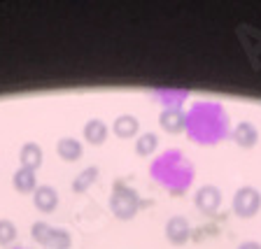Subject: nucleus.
Listing matches in <instances>:
<instances>
[{
  "label": "nucleus",
  "mask_w": 261,
  "mask_h": 249,
  "mask_svg": "<svg viewBox=\"0 0 261 249\" xmlns=\"http://www.w3.org/2000/svg\"><path fill=\"white\" fill-rule=\"evenodd\" d=\"M96 179H98V168L96 165H89V168H84L75 179H72V191H75V193H84Z\"/></svg>",
  "instance_id": "f8f14e48"
},
{
  "label": "nucleus",
  "mask_w": 261,
  "mask_h": 249,
  "mask_svg": "<svg viewBox=\"0 0 261 249\" xmlns=\"http://www.w3.org/2000/svg\"><path fill=\"white\" fill-rule=\"evenodd\" d=\"M185 124H187V114L185 109L179 107H166L159 112V126H161L166 133H173V135H177V133H182L185 130Z\"/></svg>",
  "instance_id": "39448f33"
},
{
  "label": "nucleus",
  "mask_w": 261,
  "mask_h": 249,
  "mask_svg": "<svg viewBox=\"0 0 261 249\" xmlns=\"http://www.w3.org/2000/svg\"><path fill=\"white\" fill-rule=\"evenodd\" d=\"M112 133L119 140H130V137H138L140 133V121L133 114H119L117 119L112 121Z\"/></svg>",
  "instance_id": "423d86ee"
},
{
  "label": "nucleus",
  "mask_w": 261,
  "mask_h": 249,
  "mask_svg": "<svg viewBox=\"0 0 261 249\" xmlns=\"http://www.w3.org/2000/svg\"><path fill=\"white\" fill-rule=\"evenodd\" d=\"M222 205V193H219L217 186L205 184L196 191V207L203 212V214H215Z\"/></svg>",
  "instance_id": "7ed1b4c3"
},
{
  "label": "nucleus",
  "mask_w": 261,
  "mask_h": 249,
  "mask_svg": "<svg viewBox=\"0 0 261 249\" xmlns=\"http://www.w3.org/2000/svg\"><path fill=\"white\" fill-rule=\"evenodd\" d=\"M159 147V135L156 133H142V135H138L136 140V154L138 156H152L154 152H156Z\"/></svg>",
  "instance_id": "ddd939ff"
},
{
  "label": "nucleus",
  "mask_w": 261,
  "mask_h": 249,
  "mask_svg": "<svg viewBox=\"0 0 261 249\" xmlns=\"http://www.w3.org/2000/svg\"><path fill=\"white\" fill-rule=\"evenodd\" d=\"M233 140L243 149H252L259 142V130H256V126L252 121H240L233 128Z\"/></svg>",
  "instance_id": "9d476101"
},
{
  "label": "nucleus",
  "mask_w": 261,
  "mask_h": 249,
  "mask_svg": "<svg viewBox=\"0 0 261 249\" xmlns=\"http://www.w3.org/2000/svg\"><path fill=\"white\" fill-rule=\"evenodd\" d=\"M49 231H51V226L44 222H35L31 226V238L35 240V242L40 244H47V238H49Z\"/></svg>",
  "instance_id": "dca6fc26"
},
{
  "label": "nucleus",
  "mask_w": 261,
  "mask_h": 249,
  "mask_svg": "<svg viewBox=\"0 0 261 249\" xmlns=\"http://www.w3.org/2000/svg\"><path fill=\"white\" fill-rule=\"evenodd\" d=\"M238 249H261V242H256V240H245V242L238 244Z\"/></svg>",
  "instance_id": "f3484780"
},
{
  "label": "nucleus",
  "mask_w": 261,
  "mask_h": 249,
  "mask_svg": "<svg viewBox=\"0 0 261 249\" xmlns=\"http://www.w3.org/2000/svg\"><path fill=\"white\" fill-rule=\"evenodd\" d=\"M12 186H14V191H19V193H33V191L38 189V175L33 173V170H26V168H19L14 170V175H12Z\"/></svg>",
  "instance_id": "9b49d317"
},
{
  "label": "nucleus",
  "mask_w": 261,
  "mask_h": 249,
  "mask_svg": "<svg viewBox=\"0 0 261 249\" xmlns=\"http://www.w3.org/2000/svg\"><path fill=\"white\" fill-rule=\"evenodd\" d=\"M233 214L240 219H252L256 212L261 210V193L254 189V186H243V189L236 191L233 196Z\"/></svg>",
  "instance_id": "f257e3e1"
},
{
  "label": "nucleus",
  "mask_w": 261,
  "mask_h": 249,
  "mask_svg": "<svg viewBox=\"0 0 261 249\" xmlns=\"http://www.w3.org/2000/svg\"><path fill=\"white\" fill-rule=\"evenodd\" d=\"M56 154H59L65 163H75V161L82 158L84 147H82V142L77 140V137L63 135V137H59V142H56Z\"/></svg>",
  "instance_id": "0eeeda50"
},
{
  "label": "nucleus",
  "mask_w": 261,
  "mask_h": 249,
  "mask_svg": "<svg viewBox=\"0 0 261 249\" xmlns=\"http://www.w3.org/2000/svg\"><path fill=\"white\" fill-rule=\"evenodd\" d=\"M166 238H168V242L175 244V247L189 242L191 226H189V222H187V217H182V214L170 217L168 222H166Z\"/></svg>",
  "instance_id": "f03ea898"
},
{
  "label": "nucleus",
  "mask_w": 261,
  "mask_h": 249,
  "mask_svg": "<svg viewBox=\"0 0 261 249\" xmlns=\"http://www.w3.org/2000/svg\"><path fill=\"white\" fill-rule=\"evenodd\" d=\"M82 135H84V140H87L89 145L98 147V145H103V142L108 140L110 128L103 119H89L87 124H84V128H82Z\"/></svg>",
  "instance_id": "1a4fd4ad"
},
{
  "label": "nucleus",
  "mask_w": 261,
  "mask_h": 249,
  "mask_svg": "<svg viewBox=\"0 0 261 249\" xmlns=\"http://www.w3.org/2000/svg\"><path fill=\"white\" fill-rule=\"evenodd\" d=\"M16 240V226L10 219H0V247H10Z\"/></svg>",
  "instance_id": "2eb2a0df"
},
{
  "label": "nucleus",
  "mask_w": 261,
  "mask_h": 249,
  "mask_svg": "<svg viewBox=\"0 0 261 249\" xmlns=\"http://www.w3.org/2000/svg\"><path fill=\"white\" fill-rule=\"evenodd\" d=\"M33 205H35L38 212H42V214H51L59 207V193H56V189L49 184H40L38 189L33 191Z\"/></svg>",
  "instance_id": "20e7f679"
},
{
  "label": "nucleus",
  "mask_w": 261,
  "mask_h": 249,
  "mask_svg": "<svg viewBox=\"0 0 261 249\" xmlns=\"http://www.w3.org/2000/svg\"><path fill=\"white\" fill-rule=\"evenodd\" d=\"M72 244V235L65 231V228H54L49 231V238H47V244L44 247H51V249H70Z\"/></svg>",
  "instance_id": "4468645a"
},
{
  "label": "nucleus",
  "mask_w": 261,
  "mask_h": 249,
  "mask_svg": "<svg viewBox=\"0 0 261 249\" xmlns=\"http://www.w3.org/2000/svg\"><path fill=\"white\" fill-rule=\"evenodd\" d=\"M19 161H21V168L26 170H35L42 165L44 161V152H42V147L38 145V142H26V145L21 147V152H19Z\"/></svg>",
  "instance_id": "6e6552de"
}]
</instances>
